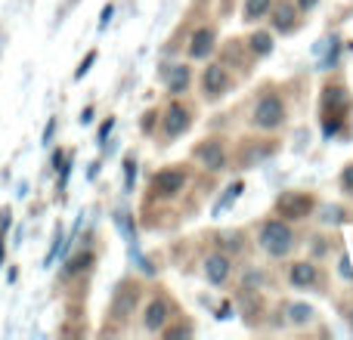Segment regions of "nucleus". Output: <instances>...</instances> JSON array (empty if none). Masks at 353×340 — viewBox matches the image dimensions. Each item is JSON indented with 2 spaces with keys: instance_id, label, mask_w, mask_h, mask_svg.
I'll return each mask as SVG.
<instances>
[{
  "instance_id": "19",
  "label": "nucleus",
  "mask_w": 353,
  "mask_h": 340,
  "mask_svg": "<svg viewBox=\"0 0 353 340\" xmlns=\"http://www.w3.org/2000/svg\"><path fill=\"white\" fill-rule=\"evenodd\" d=\"M319 220H323L325 226H338V223H344V220H347V211H344V207H338V204L323 207V213H319Z\"/></svg>"
},
{
  "instance_id": "25",
  "label": "nucleus",
  "mask_w": 353,
  "mask_h": 340,
  "mask_svg": "<svg viewBox=\"0 0 353 340\" xmlns=\"http://www.w3.org/2000/svg\"><path fill=\"white\" fill-rule=\"evenodd\" d=\"M112 12H115V6H105V10H103V22H99V28H105V25H109L112 22Z\"/></svg>"
},
{
  "instance_id": "24",
  "label": "nucleus",
  "mask_w": 353,
  "mask_h": 340,
  "mask_svg": "<svg viewBox=\"0 0 353 340\" xmlns=\"http://www.w3.org/2000/svg\"><path fill=\"white\" fill-rule=\"evenodd\" d=\"M112 127H115V118H109V121H105V124H103V127H99V142H103V140H105V136H109V134H112Z\"/></svg>"
},
{
  "instance_id": "1",
  "label": "nucleus",
  "mask_w": 353,
  "mask_h": 340,
  "mask_svg": "<svg viewBox=\"0 0 353 340\" xmlns=\"http://www.w3.org/2000/svg\"><path fill=\"white\" fill-rule=\"evenodd\" d=\"M353 115V96L350 87L341 78H329L323 84V96H319V121H323V136L332 140L344 130V124Z\"/></svg>"
},
{
  "instance_id": "18",
  "label": "nucleus",
  "mask_w": 353,
  "mask_h": 340,
  "mask_svg": "<svg viewBox=\"0 0 353 340\" xmlns=\"http://www.w3.org/2000/svg\"><path fill=\"white\" fill-rule=\"evenodd\" d=\"M313 306H307V304H292L288 306V319H292V325H310L313 322Z\"/></svg>"
},
{
  "instance_id": "23",
  "label": "nucleus",
  "mask_w": 353,
  "mask_h": 340,
  "mask_svg": "<svg viewBox=\"0 0 353 340\" xmlns=\"http://www.w3.org/2000/svg\"><path fill=\"white\" fill-rule=\"evenodd\" d=\"M294 3H298V10H301V12H304V16H307V12H313V10H316V6H319V3H323V0H294Z\"/></svg>"
},
{
  "instance_id": "5",
  "label": "nucleus",
  "mask_w": 353,
  "mask_h": 340,
  "mask_svg": "<svg viewBox=\"0 0 353 340\" xmlns=\"http://www.w3.org/2000/svg\"><path fill=\"white\" fill-rule=\"evenodd\" d=\"M199 90L205 103H220L226 93L232 90V74L223 62H211L205 59V68L199 74Z\"/></svg>"
},
{
  "instance_id": "6",
  "label": "nucleus",
  "mask_w": 353,
  "mask_h": 340,
  "mask_svg": "<svg viewBox=\"0 0 353 340\" xmlns=\"http://www.w3.org/2000/svg\"><path fill=\"white\" fill-rule=\"evenodd\" d=\"M186 182H189L186 164H168V167H161L159 173L152 176V182H149V192H152V198L168 201V198H176V195L186 189Z\"/></svg>"
},
{
  "instance_id": "13",
  "label": "nucleus",
  "mask_w": 353,
  "mask_h": 340,
  "mask_svg": "<svg viewBox=\"0 0 353 340\" xmlns=\"http://www.w3.org/2000/svg\"><path fill=\"white\" fill-rule=\"evenodd\" d=\"M288 285L298 291H310L319 285V266L313 260H294L288 266Z\"/></svg>"
},
{
  "instance_id": "22",
  "label": "nucleus",
  "mask_w": 353,
  "mask_h": 340,
  "mask_svg": "<svg viewBox=\"0 0 353 340\" xmlns=\"http://www.w3.org/2000/svg\"><path fill=\"white\" fill-rule=\"evenodd\" d=\"M93 62H97V50H90V53L84 56V62H81V68H78V74H74V78H84L87 72H90V65Z\"/></svg>"
},
{
  "instance_id": "14",
  "label": "nucleus",
  "mask_w": 353,
  "mask_h": 340,
  "mask_svg": "<svg viewBox=\"0 0 353 340\" xmlns=\"http://www.w3.org/2000/svg\"><path fill=\"white\" fill-rule=\"evenodd\" d=\"M137 304H140V285H137V281H124V285L118 288L115 300H112V316L128 319L130 312L137 310Z\"/></svg>"
},
{
  "instance_id": "4",
  "label": "nucleus",
  "mask_w": 353,
  "mask_h": 340,
  "mask_svg": "<svg viewBox=\"0 0 353 340\" xmlns=\"http://www.w3.org/2000/svg\"><path fill=\"white\" fill-rule=\"evenodd\" d=\"M316 195L313 192H304V189H288V192H279L273 201V213L288 223H301V220L313 217L316 211Z\"/></svg>"
},
{
  "instance_id": "10",
  "label": "nucleus",
  "mask_w": 353,
  "mask_h": 340,
  "mask_svg": "<svg viewBox=\"0 0 353 340\" xmlns=\"http://www.w3.org/2000/svg\"><path fill=\"white\" fill-rule=\"evenodd\" d=\"M201 273H205V281L214 288L226 285L232 275V257L226 254V251H211V254L205 257V263H201Z\"/></svg>"
},
{
  "instance_id": "15",
  "label": "nucleus",
  "mask_w": 353,
  "mask_h": 340,
  "mask_svg": "<svg viewBox=\"0 0 353 340\" xmlns=\"http://www.w3.org/2000/svg\"><path fill=\"white\" fill-rule=\"evenodd\" d=\"M273 31H267V28H257V31H251L248 34V41H245V50H248V56L251 59H267L270 53H273Z\"/></svg>"
},
{
  "instance_id": "11",
  "label": "nucleus",
  "mask_w": 353,
  "mask_h": 340,
  "mask_svg": "<svg viewBox=\"0 0 353 340\" xmlns=\"http://www.w3.org/2000/svg\"><path fill=\"white\" fill-rule=\"evenodd\" d=\"M214 50H217V28H214V25H199V28L192 31V37H189L186 56L195 62H205L214 56Z\"/></svg>"
},
{
  "instance_id": "2",
  "label": "nucleus",
  "mask_w": 353,
  "mask_h": 340,
  "mask_svg": "<svg viewBox=\"0 0 353 340\" xmlns=\"http://www.w3.org/2000/svg\"><path fill=\"white\" fill-rule=\"evenodd\" d=\"M257 248L263 251L267 257H273V260H282V257H288L294 248H298V235H294L292 223L282 217H267L261 226H257Z\"/></svg>"
},
{
  "instance_id": "16",
  "label": "nucleus",
  "mask_w": 353,
  "mask_h": 340,
  "mask_svg": "<svg viewBox=\"0 0 353 340\" xmlns=\"http://www.w3.org/2000/svg\"><path fill=\"white\" fill-rule=\"evenodd\" d=\"M189 84H192V68H189L186 62L171 65V72H168V78H165L168 93H171V96H183V93L189 90Z\"/></svg>"
},
{
  "instance_id": "9",
  "label": "nucleus",
  "mask_w": 353,
  "mask_h": 340,
  "mask_svg": "<svg viewBox=\"0 0 353 340\" xmlns=\"http://www.w3.org/2000/svg\"><path fill=\"white\" fill-rule=\"evenodd\" d=\"M189 127H192V109L180 103V96H174L161 115V134H165V140H176V136L189 134Z\"/></svg>"
},
{
  "instance_id": "17",
  "label": "nucleus",
  "mask_w": 353,
  "mask_h": 340,
  "mask_svg": "<svg viewBox=\"0 0 353 340\" xmlns=\"http://www.w3.org/2000/svg\"><path fill=\"white\" fill-rule=\"evenodd\" d=\"M270 10H273V0H245L242 3V22L257 25L261 19L270 16Z\"/></svg>"
},
{
  "instance_id": "3",
  "label": "nucleus",
  "mask_w": 353,
  "mask_h": 340,
  "mask_svg": "<svg viewBox=\"0 0 353 340\" xmlns=\"http://www.w3.org/2000/svg\"><path fill=\"white\" fill-rule=\"evenodd\" d=\"M285 121H288V105L276 90H267L251 109V127L261 130V134H276V130L285 127Z\"/></svg>"
},
{
  "instance_id": "12",
  "label": "nucleus",
  "mask_w": 353,
  "mask_h": 340,
  "mask_svg": "<svg viewBox=\"0 0 353 340\" xmlns=\"http://www.w3.org/2000/svg\"><path fill=\"white\" fill-rule=\"evenodd\" d=\"M171 319H174L171 316V300L168 297H152L146 304V310H143V328L152 331V334H161Z\"/></svg>"
},
{
  "instance_id": "20",
  "label": "nucleus",
  "mask_w": 353,
  "mask_h": 340,
  "mask_svg": "<svg viewBox=\"0 0 353 340\" xmlns=\"http://www.w3.org/2000/svg\"><path fill=\"white\" fill-rule=\"evenodd\" d=\"M223 242H220V251H232V254H239L242 251V232H226V235H220Z\"/></svg>"
},
{
  "instance_id": "8",
  "label": "nucleus",
  "mask_w": 353,
  "mask_h": 340,
  "mask_svg": "<svg viewBox=\"0 0 353 340\" xmlns=\"http://www.w3.org/2000/svg\"><path fill=\"white\" fill-rule=\"evenodd\" d=\"M301 16H304V12L298 10L294 0H273V10H270V28H273V34L292 37L294 31L301 28Z\"/></svg>"
},
{
  "instance_id": "26",
  "label": "nucleus",
  "mask_w": 353,
  "mask_h": 340,
  "mask_svg": "<svg viewBox=\"0 0 353 340\" xmlns=\"http://www.w3.org/2000/svg\"><path fill=\"white\" fill-rule=\"evenodd\" d=\"M134 173H137V161H128V189H130V182H134Z\"/></svg>"
},
{
  "instance_id": "21",
  "label": "nucleus",
  "mask_w": 353,
  "mask_h": 340,
  "mask_svg": "<svg viewBox=\"0 0 353 340\" xmlns=\"http://www.w3.org/2000/svg\"><path fill=\"white\" fill-rule=\"evenodd\" d=\"M338 182H341V192L347 195V198H353V161H350V164H344L341 176H338Z\"/></svg>"
},
{
  "instance_id": "7",
  "label": "nucleus",
  "mask_w": 353,
  "mask_h": 340,
  "mask_svg": "<svg viewBox=\"0 0 353 340\" xmlns=\"http://www.w3.org/2000/svg\"><path fill=\"white\" fill-rule=\"evenodd\" d=\"M192 158L205 170H211V173H220V170H226V164H230V149H226V142L220 136H208V140H201L192 149Z\"/></svg>"
}]
</instances>
